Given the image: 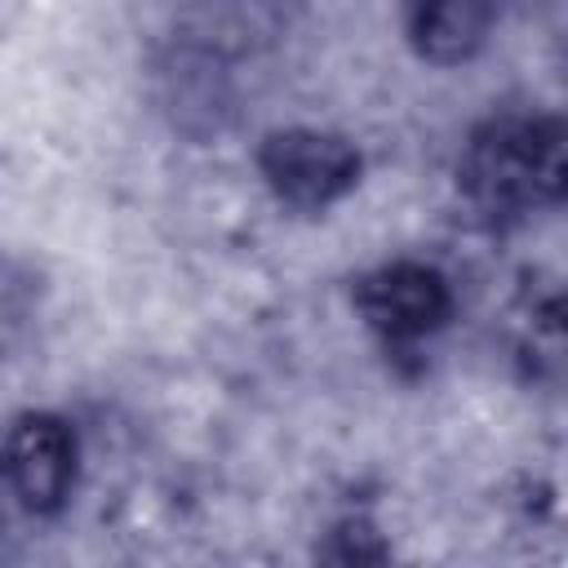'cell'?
I'll return each mask as SVG.
<instances>
[{
	"instance_id": "obj_3",
	"label": "cell",
	"mask_w": 568,
	"mask_h": 568,
	"mask_svg": "<svg viewBox=\"0 0 568 568\" xmlns=\"http://www.w3.org/2000/svg\"><path fill=\"white\" fill-rule=\"evenodd\" d=\"M364 324L386 342H417L453 315V288L430 262H386L355 288Z\"/></svg>"
},
{
	"instance_id": "obj_5",
	"label": "cell",
	"mask_w": 568,
	"mask_h": 568,
	"mask_svg": "<svg viewBox=\"0 0 568 568\" xmlns=\"http://www.w3.org/2000/svg\"><path fill=\"white\" fill-rule=\"evenodd\" d=\"M493 27V9L475 0H439V4H413L408 9V44L426 62H466Z\"/></svg>"
},
{
	"instance_id": "obj_6",
	"label": "cell",
	"mask_w": 568,
	"mask_h": 568,
	"mask_svg": "<svg viewBox=\"0 0 568 568\" xmlns=\"http://www.w3.org/2000/svg\"><path fill=\"white\" fill-rule=\"evenodd\" d=\"M320 568H390V555H386V541L377 537V528L351 519L328 537Z\"/></svg>"
},
{
	"instance_id": "obj_2",
	"label": "cell",
	"mask_w": 568,
	"mask_h": 568,
	"mask_svg": "<svg viewBox=\"0 0 568 568\" xmlns=\"http://www.w3.org/2000/svg\"><path fill=\"white\" fill-rule=\"evenodd\" d=\"M257 169L275 200L293 209H328L359 182V146L328 129H280L262 142Z\"/></svg>"
},
{
	"instance_id": "obj_1",
	"label": "cell",
	"mask_w": 568,
	"mask_h": 568,
	"mask_svg": "<svg viewBox=\"0 0 568 568\" xmlns=\"http://www.w3.org/2000/svg\"><path fill=\"white\" fill-rule=\"evenodd\" d=\"M462 191L484 213H528L564 191V133L550 115H497L479 124L457 164Z\"/></svg>"
},
{
	"instance_id": "obj_4",
	"label": "cell",
	"mask_w": 568,
	"mask_h": 568,
	"mask_svg": "<svg viewBox=\"0 0 568 568\" xmlns=\"http://www.w3.org/2000/svg\"><path fill=\"white\" fill-rule=\"evenodd\" d=\"M75 430L53 417V413H27L9 426L4 435V479L9 493L18 497V506H27L31 515H53L67 506L71 484H75Z\"/></svg>"
}]
</instances>
